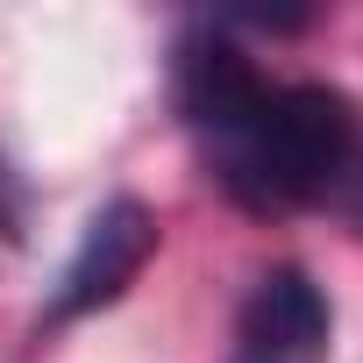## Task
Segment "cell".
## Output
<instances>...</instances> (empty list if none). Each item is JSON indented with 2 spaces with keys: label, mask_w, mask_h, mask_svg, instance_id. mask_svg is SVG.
<instances>
[{
  "label": "cell",
  "mask_w": 363,
  "mask_h": 363,
  "mask_svg": "<svg viewBox=\"0 0 363 363\" xmlns=\"http://www.w3.org/2000/svg\"><path fill=\"white\" fill-rule=\"evenodd\" d=\"M178 114L200 135L221 193L257 214L342 200L363 164V114L342 86L271 79L221 29L178 43Z\"/></svg>",
  "instance_id": "6da1fadb"
},
{
  "label": "cell",
  "mask_w": 363,
  "mask_h": 363,
  "mask_svg": "<svg viewBox=\"0 0 363 363\" xmlns=\"http://www.w3.org/2000/svg\"><path fill=\"white\" fill-rule=\"evenodd\" d=\"M150 257H157V214H150L143 200H107V207L86 221V235H79V250H72L57 292H50V328L114 306Z\"/></svg>",
  "instance_id": "7a4b0ae2"
},
{
  "label": "cell",
  "mask_w": 363,
  "mask_h": 363,
  "mask_svg": "<svg viewBox=\"0 0 363 363\" xmlns=\"http://www.w3.org/2000/svg\"><path fill=\"white\" fill-rule=\"evenodd\" d=\"M335 306L299 264H271L235 313V363H328Z\"/></svg>",
  "instance_id": "3957f363"
}]
</instances>
